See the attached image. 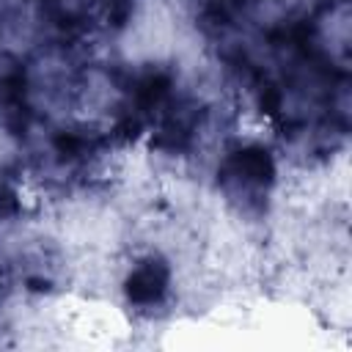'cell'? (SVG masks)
I'll return each instance as SVG.
<instances>
[{
  "mask_svg": "<svg viewBox=\"0 0 352 352\" xmlns=\"http://www.w3.org/2000/svg\"><path fill=\"white\" fill-rule=\"evenodd\" d=\"M168 28H165V22H160L157 19L154 22V36H163ZM143 44H152V28H143Z\"/></svg>",
  "mask_w": 352,
  "mask_h": 352,
  "instance_id": "obj_1",
  "label": "cell"
}]
</instances>
